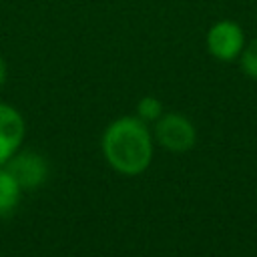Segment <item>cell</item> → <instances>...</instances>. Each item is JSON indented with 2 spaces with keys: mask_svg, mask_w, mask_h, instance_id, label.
<instances>
[{
  "mask_svg": "<svg viewBox=\"0 0 257 257\" xmlns=\"http://www.w3.org/2000/svg\"><path fill=\"white\" fill-rule=\"evenodd\" d=\"M102 153L106 163L122 175H141L153 159V135L139 116H120L112 120L102 135Z\"/></svg>",
  "mask_w": 257,
  "mask_h": 257,
  "instance_id": "cell-1",
  "label": "cell"
},
{
  "mask_svg": "<svg viewBox=\"0 0 257 257\" xmlns=\"http://www.w3.org/2000/svg\"><path fill=\"white\" fill-rule=\"evenodd\" d=\"M155 139L171 153H185L195 147L197 131L195 124L181 112H163L155 122Z\"/></svg>",
  "mask_w": 257,
  "mask_h": 257,
  "instance_id": "cell-2",
  "label": "cell"
},
{
  "mask_svg": "<svg viewBox=\"0 0 257 257\" xmlns=\"http://www.w3.org/2000/svg\"><path fill=\"white\" fill-rule=\"evenodd\" d=\"M245 48V32L235 20H217L207 32V50L221 62H231Z\"/></svg>",
  "mask_w": 257,
  "mask_h": 257,
  "instance_id": "cell-3",
  "label": "cell"
},
{
  "mask_svg": "<svg viewBox=\"0 0 257 257\" xmlns=\"http://www.w3.org/2000/svg\"><path fill=\"white\" fill-rule=\"evenodd\" d=\"M22 189H36L48 177V163L42 155L32 151H16L4 165Z\"/></svg>",
  "mask_w": 257,
  "mask_h": 257,
  "instance_id": "cell-4",
  "label": "cell"
},
{
  "mask_svg": "<svg viewBox=\"0 0 257 257\" xmlns=\"http://www.w3.org/2000/svg\"><path fill=\"white\" fill-rule=\"evenodd\" d=\"M22 139H24L22 114L14 106L0 102V167H4L8 159L20 149Z\"/></svg>",
  "mask_w": 257,
  "mask_h": 257,
  "instance_id": "cell-5",
  "label": "cell"
},
{
  "mask_svg": "<svg viewBox=\"0 0 257 257\" xmlns=\"http://www.w3.org/2000/svg\"><path fill=\"white\" fill-rule=\"evenodd\" d=\"M22 187L8 173L6 167H0V215L12 213L20 203Z\"/></svg>",
  "mask_w": 257,
  "mask_h": 257,
  "instance_id": "cell-6",
  "label": "cell"
},
{
  "mask_svg": "<svg viewBox=\"0 0 257 257\" xmlns=\"http://www.w3.org/2000/svg\"><path fill=\"white\" fill-rule=\"evenodd\" d=\"M137 116L145 122H157L163 116V102L157 96H143L137 102Z\"/></svg>",
  "mask_w": 257,
  "mask_h": 257,
  "instance_id": "cell-7",
  "label": "cell"
},
{
  "mask_svg": "<svg viewBox=\"0 0 257 257\" xmlns=\"http://www.w3.org/2000/svg\"><path fill=\"white\" fill-rule=\"evenodd\" d=\"M239 62H241V70L249 78L257 80V38L251 40L249 44H245V48L239 56Z\"/></svg>",
  "mask_w": 257,
  "mask_h": 257,
  "instance_id": "cell-8",
  "label": "cell"
},
{
  "mask_svg": "<svg viewBox=\"0 0 257 257\" xmlns=\"http://www.w3.org/2000/svg\"><path fill=\"white\" fill-rule=\"evenodd\" d=\"M4 82H6V62H4V58L0 56V90H2Z\"/></svg>",
  "mask_w": 257,
  "mask_h": 257,
  "instance_id": "cell-9",
  "label": "cell"
}]
</instances>
